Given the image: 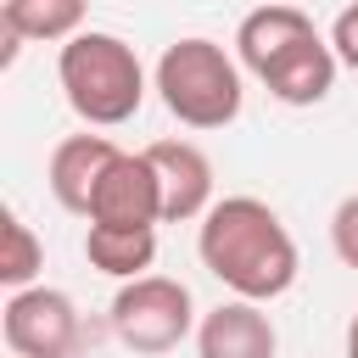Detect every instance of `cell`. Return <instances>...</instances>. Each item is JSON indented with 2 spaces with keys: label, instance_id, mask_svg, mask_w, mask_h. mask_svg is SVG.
I'll return each mask as SVG.
<instances>
[{
  "label": "cell",
  "instance_id": "cell-1",
  "mask_svg": "<svg viewBox=\"0 0 358 358\" xmlns=\"http://www.w3.org/2000/svg\"><path fill=\"white\" fill-rule=\"evenodd\" d=\"M196 257L201 268L246 302H274L296 285V241L280 224V213L257 196H224L207 207L201 229H196Z\"/></svg>",
  "mask_w": 358,
  "mask_h": 358
},
{
  "label": "cell",
  "instance_id": "cell-2",
  "mask_svg": "<svg viewBox=\"0 0 358 358\" xmlns=\"http://www.w3.org/2000/svg\"><path fill=\"white\" fill-rule=\"evenodd\" d=\"M56 78L67 106L90 123V129H117L145 106V67L134 56L129 39L106 34V28H84L78 39L62 45L56 56Z\"/></svg>",
  "mask_w": 358,
  "mask_h": 358
},
{
  "label": "cell",
  "instance_id": "cell-3",
  "mask_svg": "<svg viewBox=\"0 0 358 358\" xmlns=\"http://www.w3.org/2000/svg\"><path fill=\"white\" fill-rule=\"evenodd\" d=\"M162 106L185 123V129H229L241 117V101H246V84H241V62L190 34V39H173L162 56H157V73H151Z\"/></svg>",
  "mask_w": 358,
  "mask_h": 358
},
{
  "label": "cell",
  "instance_id": "cell-4",
  "mask_svg": "<svg viewBox=\"0 0 358 358\" xmlns=\"http://www.w3.org/2000/svg\"><path fill=\"white\" fill-rule=\"evenodd\" d=\"M112 336L140 352V358H162L173 352L185 336H196V302H190V285L173 280V274H140V280H123L117 296H112Z\"/></svg>",
  "mask_w": 358,
  "mask_h": 358
},
{
  "label": "cell",
  "instance_id": "cell-5",
  "mask_svg": "<svg viewBox=\"0 0 358 358\" xmlns=\"http://www.w3.org/2000/svg\"><path fill=\"white\" fill-rule=\"evenodd\" d=\"M0 336L11 358H73L78 347V308L56 285H28L11 291L0 308Z\"/></svg>",
  "mask_w": 358,
  "mask_h": 358
},
{
  "label": "cell",
  "instance_id": "cell-6",
  "mask_svg": "<svg viewBox=\"0 0 358 358\" xmlns=\"http://www.w3.org/2000/svg\"><path fill=\"white\" fill-rule=\"evenodd\" d=\"M145 162H151L157 190H162V224L207 218V207H213V162H207V151L196 140H151Z\"/></svg>",
  "mask_w": 358,
  "mask_h": 358
},
{
  "label": "cell",
  "instance_id": "cell-7",
  "mask_svg": "<svg viewBox=\"0 0 358 358\" xmlns=\"http://www.w3.org/2000/svg\"><path fill=\"white\" fill-rule=\"evenodd\" d=\"M90 224H123V229H157L162 224V190L145 162V151H117L112 168L95 185Z\"/></svg>",
  "mask_w": 358,
  "mask_h": 358
},
{
  "label": "cell",
  "instance_id": "cell-8",
  "mask_svg": "<svg viewBox=\"0 0 358 358\" xmlns=\"http://www.w3.org/2000/svg\"><path fill=\"white\" fill-rule=\"evenodd\" d=\"M274 352H280V330L263 313V302L229 296L207 308L196 324V358H274Z\"/></svg>",
  "mask_w": 358,
  "mask_h": 358
},
{
  "label": "cell",
  "instance_id": "cell-9",
  "mask_svg": "<svg viewBox=\"0 0 358 358\" xmlns=\"http://www.w3.org/2000/svg\"><path fill=\"white\" fill-rule=\"evenodd\" d=\"M117 151H123V145H112L106 134H67V140L50 151V162H45V185H50L56 207H67V213L90 218L95 185H101V173L112 168V157H117Z\"/></svg>",
  "mask_w": 358,
  "mask_h": 358
},
{
  "label": "cell",
  "instance_id": "cell-10",
  "mask_svg": "<svg viewBox=\"0 0 358 358\" xmlns=\"http://www.w3.org/2000/svg\"><path fill=\"white\" fill-rule=\"evenodd\" d=\"M308 34H319V28H313V17H308L302 6L263 0L257 11L241 17V28H235V56H241V67H246L252 78H263V73H268L291 45H302Z\"/></svg>",
  "mask_w": 358,
  "mask_h": 358
},
{
  "label": "cell",
  "instance_id": "cell-11",
  "mask_svg": "<svg viewBox=\"0 0 358 358\" xmlns=\"http://www.w3.org/2000/svg\"><path fill=\"white\" fill-rule=\"evenodd\" d=\"M336 50H330V39H319V34H308L302 45H291L257 84L280 101V106H319L330 90H336Z\"/></svg>",
  "mask_w": 358,
  "mask_h": 358
},
{
  "label": "cell",
  "instance_id": "cell-12",
  "mask_svg": "<svg viewBox=\"0 0 358 358\" xmlns=\"http://www.w3.org/2000/svg\"><path fill=\"white\" fill-rule=\"evenodd\" d=\"M84 257L90 268L112 280H140L157 263V229H123V224H90L84 229Z\"/></svg>",
  "mask_w": 358,
  "mask_h": 358
},
{
  "label": "cell",
  "instance_id": "cell-13",
  "mask_svg": "<svg viewBox=\"0 0 358 358\" xmlns=\"http://www.w3.org/2000/svg\"><path fill=\"white\" fill-rule=\"evenodd\" d=\"M84 11L90 0H6L0 6V28L17 39H39V45H67L84 34Z\"/></svg>",
  "mask_w": 358,
  "mask_h": 358
},
{
  "label": "cell",
  "instance_id": "cell-14",
  "mask_svg": "<svg viewBox=\"0 0 358 358\" xmlns=\"http://www.w3.org/2000/svg\"><path fill=\"white\" fill-rule=\"evenodd\" d=\"M6 229V246H0V285L6 291H28L34 280H39V268H45V246H39V235L22 224V213H6L0 218Z\"/></svg>",
  "mask_w": 358,
  "mask_h": 358
},
{
  "label": "cell",
  "instance_id": "cell-15",
  "mask_svg": "<svg viewBox=\"0 0 358 358\" xmlns=\"http://www.w3.org/2000/svg\"><path fill=\"white\" fill-rule=\"evenodd\" d=\"M330 246L347 268H358V196H341V207L330 213Z\"/></svg>",
  "mask_w": 358,
  "mask_h": 358
},
{
  "label": "cell",
  "instance_id": "cell-16",
  "mask_svg": "<svg viewBox=\"0 0 358 358\" xmlns=\"http://www.w3.org/2000/svg\"><path fill=\"white\" fill-rule=\"evenodd\" d=\"M330 50H336V62H341V67H352V73H358V6H347V11L330 22Z\"/></svg>",
  "mask_w": 358,
  "mask_h": 358
},
{
  "label": "cell",
  "instance_id": "cell-17",
  "mask_svg": "<svg viewBox=\"0 0 358 358\" xmlns=\"http://www.w3.org/2000/svg\"><path fill=\"white\" fill-rule=\"evenodd\" d=\"M347 358H358V313L347 319Z\"/></svg>",
  "mask_w": 358,
  "mask_h": 358
},
{
  "label": "cell",
  "instance_id": "cell-18",
  "mask_svg": "<svg viewBox=\"0 0 358 358\" xmlns=\"http://www.w3.org/2000/svg\"><path fill=\"white\" fill-rule=\"evenodd\" d=\"M285 6H291V0H285Z\"/></svg>",
  "mask_w": 358,
  "mask_h": 358
}]
</instances>
